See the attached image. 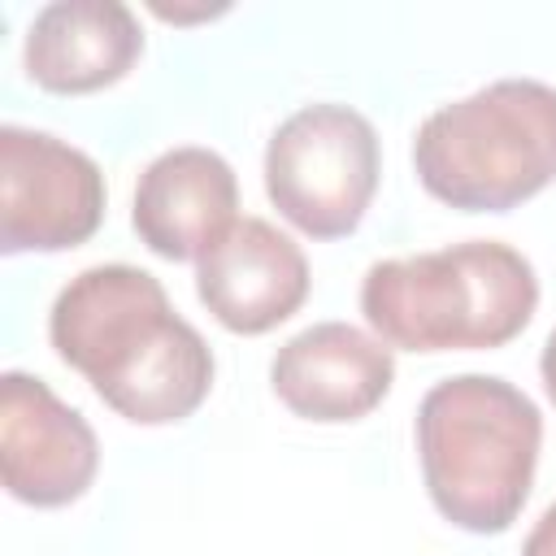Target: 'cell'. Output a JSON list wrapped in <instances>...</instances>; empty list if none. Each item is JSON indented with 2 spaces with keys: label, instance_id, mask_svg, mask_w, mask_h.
Masks as SVG:
<instances>
[{
  "label": "cell",
  "instance_id": "cell-8",
  "mask_svg": "<svg viewBox=\"0 0 556 556\" xmlns=\"http://www.w3.org/2000/svg\"><path fill=\"white\" fill-rule=\"evenodd\" d=\"M304 248L265 217H239L200 261L195 295L230 334H269L308 300Z\"/></svg>",
  "mask_w": 556,
  "mask_h": 556
},
{
  "label": "cell",
  "instance_id": "cell-5",
  "mask_svg": "<svg viewBox=\"0 0 556 556\" xmlns=\"http://www.w3.org/2000/svg\"><path fill=\"white\" fill-rule=\"evenodd\" d=\"M374 122L339 100L300 104L265 143V195L308 239L352 235L378 191Z\"/></svg>",
  "mask_w": 556,
  "mask_h": 556
},
{
  "label": "cell",
  "instance_id": "cell-12",
  "mask_svg": "<svg viewBox=\"0 0 556 556\" xmlns=\"http://www.w3.org/2000/svg\"><path fill=\"white\" fill-rule=\"evenodd\" d=\"M521 556H556V504H547L539 513V521L530 526V534L521 543Z\"/></svg>",
  "mask_w": 556,
  "mask_h": 556
},
{
  "label": "cell",
  "instance_id": "cell-2",
  "mask_svg": "<svg viewBox=\"0 0 556 556\" xmlns=\"http://www.w3.org/2000/svg\"><path fill=\"white\" fill-rule=\"evenodd\" d=\"M539 308V274L504 239L374 261L361 278L365 326L395 352H491Z\"/></svg>",
  "mask_w": 556,
  "mask_h": 556
},
{
  "label": "cell",
  "instance_id": "cell-4",
  "mask_svg": "<svg viewBox=\"0 0 556 556\" xmlns=\"http://www.w3.org/2000/svg\"><path fill=\"white\" fill-rule=\"evenodd\" d=\"M426 195L460 213H508L556 182V87L495 78L439 104L413 135Z\"/></svg>",
  "mask_w": 556,
  "mask_h": 556
},
{
  "label": "cell",
  "instance_id": "cell-1",
  "mask_svg": "<svg viewBox=\"0 0 556 556\" xmlns=\"http://www.w3.org/2000/svg\"><path fill=\"white\" fill-rule=\"evenodd\" d=\"M48 343L130 426L187 421L217 374L213 348L178 317L161 278L122 261L87 265L56 291Z\"/></svg>",
  "mask_w": 556,
  "mask_h": 556
},
{
  "label": "cell",
  "instance_id": "cell-7",
  "mask_svg": "<svg viewBox=\"0 0 556 556\" xmlns=\"http://www.w3.org/2000/svg\"><path fill=\"white\" fill-rule=\"evenodd\" d=\"M100 439L43 378L0 374V482L26 508H65L91 491Z\"/></svg>",
  "mask_w": 556,
  "mask_h": 556
},
{
  "label": "cell",
  "instance_id": "cell-9",
  "mask_svg": "<svg viewBox=\"0 0 556 556\" xmlns=\"http://www.w3.org/2000/svg\"><path fill=\"white\" fill-rule=\"evenodd\" d=\"M395 382V352L352 321H313L269 361V387L300 421L343 426L369 417Z\"/></svg>",
  "mask_w": 556,
  "mask_h": 556
},
{
  "label": "cell",
  "instance_id": "cell-11",
  "mask_svg": "<svg viewBox=\"0 0 556 556\" xmlns=\"http://www.w3.org/2000/svg\"><path fill=\"white\" fill-rule=\"evenodd\" d=\"M143 56V26L122 0H52L22 39V70L52 96H91L122 83Z\"/></svg>",
  "mask_w": 556,
  "mask_h": 556
},
{
  "label": "cell",
  "instance_id": "cell-3",
  "mask_svg": "<svg viewBox=\"0 0 556 556\" xmlns=\"http://www.w3.org/2000/svg\"><path fill=\"white\" fill-rule=\"evenodd\" d=\"M413 439L443 521L504 534L521 517L543 452V413L521 387L500 374L443 378L421 395Z\"/></svg>",
  "mask_w": 556,
  "mask_h": 556
},
{
  "label": "cell",
  "instance_id": "cell-10",
  "mask_svg": "<svg viewBox=\"0 0 556 556\" xmlns=\"http://www.w3.org/2000/svg\"><path fill=\"white\" fill-rule=\"evenodd\" d=\"M235 165L200 143L165 148L135 182L130 226L139 243L165 261H200L239 222Z\"/></svg>",
  "mask_w": 556,
  "mask_h": 556
},
{
  "label": "cell",
  "instance_id": "cell-13",
  "mask_svg": "<svg viewBox=\"0 0 556 556\" xmlns=\"http://www.w3.org/2000/svg\"><path fill=\"white\" fill-rule=\"evenodd\" d=\"M539 378H543L547 400L556 404V326H552V334L543 339V352H539Z\"/></svg>",
  "mask_w": 556,
  "mask_h": 556
},
{
  "label": "cell",
  "instance_id": "cell-6",
  "mask_svg": "<svg viewBox=\"0 0 556 556\" xmlns=\"http://www.w3.org/2000/svg\"><path fill=\"white\" fill-rule=\"evenodd\" d=\"M100 165L30 126H0V252H70L104 222Z\"/></svg>",
  "mask_w": 556,
  "mask_h": 556
}]
</instances>
